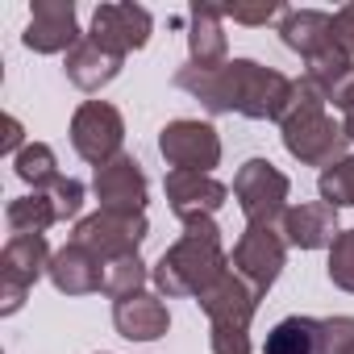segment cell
Listing matches in <instances>:
<instances>
[{"mask_svg":"<svg viewBox=\"0 0 354 354\" xmlns=\"http://www.w3.org/2000/svg\"><path fill=\"white\" fill-rule=\"evenodd\" d=\"M188 63L205 67V71L230 63L225 17L217 5H192V13H188Z\"/></svg>","mask_w":354,"mask_h":354,"instance_id":"cell-18","label":"cell"},{"mask_svg":"<svg viewBox=\"0 0 354 354\" xmlns=\"http://www.w3.org/2000/svg\"><path fill=\"white\" fill-rule=\"evenodd\" d=\"M225 271H230V254L221 246L217 221L196 217V221H184V234L158 254V263L150 267V283L158 288L162 300H180V296L209 292Z\"/></svg>","mask_w":354,"mask_h":354,"instance_id":"cell-2","label":"cell"},{"mask_svg":"<svg viewBox=\"0 0 354 354\" xmlns=\"http://www.w3.org/2000/svg\"><path fill=\"white\" fill-rule=\"evenodd\" d=\"M13 175H17L30 192H46V188H55L63 180V175H59V158H55V150L46 142H30L13 158Z\"/></svg>","mask_w":354,"mask_h":354,"instance_id":"cell-24","label":"cell"},{"mask_svg":"<svg viewBox=\"0 0 354 354\" xmlns=\"http://www.w3.org/2000/svg\"><path fill=\"white\" fill-rule=\"evenodd\" d=\"M113 325L125 342H158L171 329V313L158 292H138L113 304Z\"/></svg>","mask_w":354,"mask_h":354,"instance_id":"cell-19","label":"cell"},{"mask_svg":"<svg viewBox=\"0 0 354 354\" xmlns=\"http://www.w3.org/2000/svg\"><path fill=\"white\" fill-rule=\"evenodd\" d=\"M80 38L84 34H80V21H75V5H71V0H34L30 21H26V34H21V42L34 55H67Z\"/></svg>","mask_w":354,"mask_h":354,"instance_id":"cell-13","label":"cell"},{"mask_svg":"<svg viewBox=\"0 0 354 354\" xmlns=\"http://www.w3.org/2000/svg\"><path fill=\"white\" fill-rule=\"evenodd\" d=\"M125 142V121L109 100H84L71 117V146L84 162L104 167L109 158L121 154Z\"/></svg>","mask_w":354,"mask_h":354,"instance_id":"cell-9","label":"cell"},{"mask_svg":"<svg viewBox=\"0 0 354 354\" xmlns=\"http://www.w3.org/2000/svg\"><path fill=\"white\" fill-rule=\"evenodd\" d=\"M46 192H50V201H55V209H59V221H75V217H80V209H84V184H80V180L63 175V180H59L55 188H46Z\"/></svg>","mask_w":354,"mask_h":354,"instance_id":"cell-29","label":"cell"},{"mask_svg":"<svg viewBox=\"0 0 354 354\" xmlns=\"http://www.w3.org/2000/svg\"><path fill=\"white\" fill-rule=\"evenodd\" d=\"M5 221H9L13 238H26V234H46L50 225H59V209H55L50 192H26V196L9 201Z\"/></svg>","mask_w":354,"mask_h":354,"instance_id":"cell-23","label":"cell"},{"mask_svg":"<svg viewBox=\"0 0 354 354\" xmlns=\"http://www.w3.org/2000/svg\"><path fill=\"white\" fill-rule=\"evenodd\" d=\"M162 192H167V205H171V213L180 217V221L213 217L225 205V196H230V188L221 180L201 175V171H167Z\"/></svg>","mask_w":354,"mask_h":354,"instance_id":"cell-14","label":"cell"},{"mask_svg":"<svg viewBox=\"0 0 354 354\" xmlns=\"http://www.w3.org/2000/svg\"><path fill=\"white\" fill-rule=\"evenodd\" d=\"M50 259L55 250L46 246V234H26V238H9L0 250V317L21 313L30 288L50 275Z\"/></svg>","mask_w":354,"mask_h":354,"instance_id":"cell-6","label":"cell"},{"mask_svg":"<svg viewBox=\"0 0 354 354\" xmlns=\"http://www.w3.org/2000/svg\"><path fill=\"white\" fill-rule=\"evenodd\" d=\"M150 30H154L150 13L142 5H133V0H121V5H100L92 13L88 38L96 46H104V50H113V55L125 59V55H133V50H142L150 42Z\"/></svg>","mask_w":354,"mask_h":354,"instance_id":"cell-12","label":"cell"},{"mask_svg":"<svg viewBox=\"0 0 354 354\" xmlns=\"http://www.w3.org/2000/svg\"><path fill=\"white\" fill-rule=\"evenodd\" d=\"M292 196V180L267 158H246L234 175V201L246 217V225H279Z\"/></svg>","mask_w":354,"mask_h":354,"instance_id":"cell-4","label":"cell"},{"mask_svg":"<svg viewBox=\"0 0 354 354\" xmlns=\"http://www.w3.org/2000/svg\"><path fill=\"white\" fill-rule=\"evenodd\" d=\"M150 234V221L146 213L142 217H125V213H92V217H80L75 221V238L80 246H88L96 259H125V254H138V246L146 242Z\"/></svg>","mask_w":354,"mask_h":354,"instance_id":"cell-10","label":"cell"},{"mask_svg":"<svg viewBox=\"0 0 354 354\" xmlns=\"http://www.w3.org/2000/svg\"><path fill=\"white\" fill-rule=\"evenodd\" d=\"M92 192L100 201L104 213H125V217H142L146 213V171L133 154H117L104 167H96L92 175Z\"/></svg>","mask_w":354,"mask_h":354,"instance_id":"cell-11","label":"cell"},{"mask_svg":"<svg viewBox=\"0 0 354 354\" xmlns=\"http://www.w3.org/2000/svg\"><path fill=\"white\" fill-rule=\"evenodd\" d=\"M288 9L279 5V0H263V5H225L221 9V17H230V21H238V26H267V21H275V17H283Z\"/></svg>","mask_w":354,"mask_h":354,"instance_id":"cell-28","label":"cell"},{"mask_svg":"<svg viewBox=\"0 0 354 354\" xmlns=\"http://www.w3.org/2000/svg\"><path fill=\"white\" fill-rule=\"evenodd\" d=\"M354 350V317H283L263 354H350Z\"/></svg>","mask_w":354,"mask_h":354,"instance_id":"cell-5","label":"cell"},{"mask_svg":"<svg viewBox=\"0 0 354 354\" xmlns=\"http://www.w3.org/2000/svg\"><path fill=\"white\" fill-rule=\"evenodd\" d=\"M283 263H288V242H283L279 225H246L230 254L234 275H242L259 296H267V288L279 279Z\"/></svg>","mask_w":354,"mask_h":354,"instance_id":"cell-7","label":"cell"},{"mask_svg":"<svg viewBox=\"0 0 354 354\" xmlns=\"http://www.w3.org/2000/svg\"><path fill=\"white\" fill-rule=\"evenodd\" d=\"M209 346H213V354H250V329L209 325Z\"/></svg>","mask_w":354,"mask_h":354,"instance_id":"cell-30","label":"cell"},{"mask_svg":"<svg viewBox=\"0 0 354 354\" xmlns=\"http://www.w3.org/2000/svg\"><path fill=\"white\" fill-rule=\"evenodd\" d=\"M279 234L292 250H329L337 230V209L325 201H308V205H292L279 221Z\"/></svg>","mask_w":354,"mask_h":354,"instance_id":"cell-16","label":"cell"},{"mask_svg":"<svg viewBox=\"0 0 354 354\" xmlns=\"http://www.w3.org/2000/svg\"><path fill=\"white\" fill-rule=\"evenodd\" d=\"M304 80L325 96V104H333L354 80V55H346L342 46H329V50L304 59Z\"/></svg>","mask_w":354,"mask_h":354,"instance_id":"cell-22","label":"cell"},{"mask_svg":"<svg viewBox=\"0 0 354 354\" xmlns=\"http://www.w3.org/2000/svg\"><path fill=\"white\" fill-rule=\"evenodd\" d=\"M26 146H30V142H26V129H21V121L9 113V117H5V138H0V154H13V158H17Z\"/></svg>","mask_w":354,"mask_h":354,"instance_id":"cell-32","label":"cell"},{"mask_svg":"<svg viewBox=\"0 0 354 354\" xmlns=\"http://www.w3.org/2000/svg\"><path fill=\"white\" fill-rule=\"evenodd\" d=\"M333 42H337L346 55H354V5H342V9L333 13Z\"/></svg>","mask_w":354,"mask_h":354,"instance_id":"cell-31","label":"cell"},{"mask_svg":"<svg viewBox=\"0 0 354 354\" xmlns=\"http://www.w3.org/2000/svg\"><path fill=\"white\" fill-rule=\"evenodd\" d=\"M146 279H150V267L138 259V254H125V259H109L104 263V296L117 304V300H129L138 292H146Z\"/></svg>","mask_w":354,"mask_h":354,"instance_id":"cell-25","label":"cell"},{"mask_svg":"<svg viewBox=\"0 0 354 354\" xmlns=\"http://www.w3.org/2000/svg\"><path fill=\"white\" fill-rule=\"evenodd\" d=\"M279 38L300 59H313V55L337 46L333 42V13H321V9H288L279 17Z\"/></svg>","mask_w":354,"mask_h":354,"instance_id":"cell-21","label":"cell"},{"mask_svg":"<svg viewBox=\"0 0 354 354\" xmlns=\"http://www.w3.org/2000/svg\"><path fill=\"white\" fill-rule=\"evenodd\" d=\"M121 67H125V59L121 55H113V50H104V46H96L88 34L67 50V59H63V71H67V80L80 88V92H100V88H109L117 75H121Z\"/></svg>","mask_w":354,"mask_h":354,"instance_id":"cell-20","label":"cell"},{"mask_svg":"<svg viewBox=\"0 0 354 354\" xmlns=\"http://www.w3.org/2000/svg\"><path fill=\"white\" fill-rule=\"evenodd\" d=\"M350 354H354V350H350Z\"/></svg>","mask_w":354,"mask_h":354,"instance_id":"cell-34","label":"cell"},{"mask_svg":"<svg viewBox=\"0 0 354 354\" xmlns=\"http://www.w3.org/2000/svg\"><path fill=\"white\" fill-rule=\"evenodd\" d=\"M175 88L196 96L209 113H238L250 121H279L292 96V80L254 59H230L225 67L213 71L184 63L175 71Z\"/></svg>","mask_w":354,"mask_h":354,"instance_id":"cell-1","label":"cell"},{"mask_svg":"<svg viewBox=\"0 0 354 354\" xmlns=\"http://www.w3.org/2000/svg\"><path fill=\"white\" fill-rule=\"evenodd\" d=\"M333 109L342 113V129H346V138L354 142V80H350V88L333 100Z\"/></svg>","mask_w":354,"mask_h":354,"instance_id":"cell-33","label":"cell"},{"mask_svg":"<svg viewBox=\"0 0 354 354\" xmlns=\"http://www.w3.org/2000/svg\"><path fill=\"white\" fill-rule=\"evenodd\" d=\"M158 154L167 158L171 171H201V175H213V167L221 162V138L209 121H192V117H180V121H167L162 133H158Z\"/></svg>","mask_w":354,"mask_h":354,"instance_id":"cell-8","label":"cell"},{"mask_svg":"<svg viewBox=\"0 0 354 354\" xmlns=\"http://www.w3.org/2000/svg\"><path fill=\"white\" fill-rule=\"evenodd\" d=\"M325 271H329V283H333V288H342V292L354 296V230H342V234L333 238Z\"/></svg>","mask_w":354,"mask_h":354,"instance_id":"cell-27","label":"cell"},{"mask_svg":"<svg viewBox=\"0 0 354 354\" xmlns=\"http://www.w3.org/2000/svg\"><path fill=\"white\" fill-rule=\"evenodd\" d=\"M275 125H279L283 150L296 162H304V167H321L325 171V167H333V162H342L350 154L346 129L325 113V96L304 75L292 80V96H288V104H283Z\"/></svg>","mask_w":354,"mask_h":354,"instance_id":"cell-3","label":"cell"},{"mask_svg":"<svg viewBox=\"0 0 354 354\" xmlns=\"http://www.w3.org/2000/svg\"><path fill=\"white\" fill-rule=\"evenodd\" d=\"M259 292L242 279V275H234V267L209 288V292H201L196 296V304H201V313L209 317V325H238V329H250V321H254V313H259Z\"/></svg>","mask_w":354,"mask_h":354,"instance_id":"cell-15","label":"cell"},{"mask_svg":"<svg viewBox=\"0 0 354 354\" xmlns=\"http://www.w3.org/2000/svg\"><path fill=\"white\" fill-rule=\"evenodd\" d=\"M317 192L333 209H354V154H346L342 162H333V167L321 171Z\"/></svg>","mask_w":354,"mask_h":354,"instance_id":"cell-26","label":"cell"},{"mask_svg":"<svg viewBox=\"0 0 354 354\" xmlns=\"http://www.w3.org/2000/svg\"><path fill=\"white\" fill-rule=\"evenodd\" d=\"M46 279H50L55 292H63V296H92V292L104 288V259H96V254H92L88 246H80V242H67L63 250H55Z\"/></svg>","mask_w":354,"mask_h":354,"instance_id":"cell-17","label":"cell"}]
</instances>
